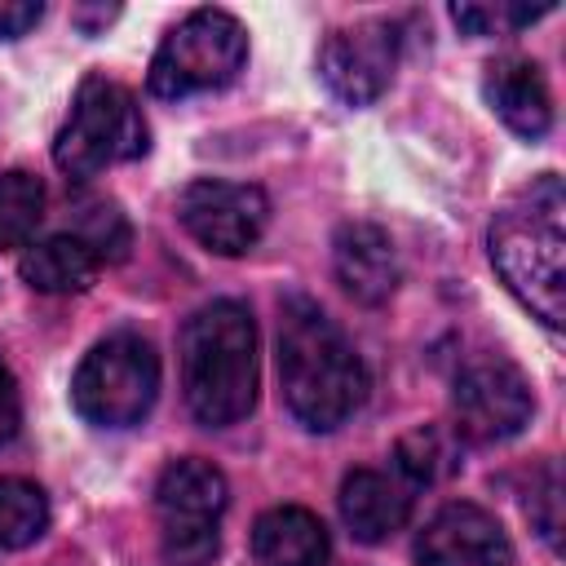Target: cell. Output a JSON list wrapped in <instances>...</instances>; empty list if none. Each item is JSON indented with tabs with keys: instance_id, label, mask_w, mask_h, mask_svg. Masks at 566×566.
Listing matches in <instances>:
<instances>
[{
	"instance_id": "6da1fadb",
	"label": "cell",
	"mask_w": 566,
	"mask_h": 566,
	"mask_svg": "<svg viewBox=\"0 0 566 566\" xmlns=\"http://www.w3.org/2000/svg\"><path fill=\"white\" fill-rule=\"evenodd\" d=\"M279 385L287 411L305 429L345 424L367 398V367L345 332L305 296L283 301L279 318Z\"/></svg>"
},
{
	"instance_id": "7a4b0ae2",
	"label": "cell",
	"mask_w": 566,
	"mask_h": 566,
	"mask_svg": "<svg viewBox=\"0 0 566 566\" xmlns=\"http://www.w3.org/2000/svg\"><path fill=\"white\" fill-rule=\"evenodd\" d=\"M491 265L504 287L544 323L566 318V195L557 172L535 177L491 221Z\"/></svg>"
},
{
	"instance_id": "3957f363",
	"label": "cell",
	"mask_w": 566,
	"mask_h": 566,
	"mask_svg": "<svg viewBox=\"0 0 566 566\" xmlns=\"http://www.w3.org/2000/svg\"><path fill=\"white\" fill-rule=\"evenodd\" d=\"M181 394L199 424L226 429L256 402V323L239 301H212L181 327Z\"/></svg>"
},
{
	"instance_id": "277c9868",
	"label": "cell",
	"mask_w": 566,
	"mask_h": 566,
	"mask_svg": "<svg viewBox=\"0 0 566 566\" xmlns=\"http://www.w3.org/2000/svg\"><path fill=\"white\" fill-rule=\"evenodd\" d=\"M146 146H150V128L142 119L137 97L115 80L88 75L71 102V115H66L57 142H53V164L66 177L84 181L111 164L146 155Z\"/></svg>"
},
{
	"instance_id": "5b68a950",
	"label": "cell",
	"mask_w": 566,
	"mask_h": 566,
	"mask_svg": "<svg viewBox=\"0 0 566 566\" xmlns=\"http://www.w3.org/2000/svg\"><path fill=\"white\" fill-rule=\"evenodd\" d=\"M248 62V31L226 9H195L181 18L150 62V93L155 97H190L226 88Z\"/></svg>"
},
{
	"instance_id": "8992f818",
	"label": "cell",
	"mask_w": 566,
	"mask_h": 566,
	"mask_svg": "<svg viewBox=\"0 0 566 566\" xmlns=\"http://www.w3.org/2000/svg\"><path fill=\"white\" fill-rule=\"evenodd\" d=\"M155 394H159V358L133 332L97 340L71 380L75 411L97 429L142 424L146 411L155 407Z\"/></svg>"
},
{
	"instance_id": "52a82bcc",
	"label": "cell",
	"mask_w": 566,
	"mask_h": 566,
	"mask_svg": "<svg viewBox=\"0 0 566 566\" xmlns=\"http://www.w3.org/2000/svg\"><path fill=\"white\" fill-rule=\"evenodd\" d=\"M230 504L226 473L199 455L172 460L159 473L155 486V509H159V531H164V557L168 566H208L221 548V513Z\"/></svg>"
},
{
	"instance_id": "ba28073f",
	"label": "cell",
	"mask_w": 566,
	"mask_h": 566,
	"mask_svg": "<svg viewBox=\"0 0 566 566\" xmlns=\"http://www.w3.org/2000/svg\"><path fill=\"white\" fill-rule=\"evenodd\" d=\"M535 398L526 376L504 363V358H478L455 376L451 389V433L473 442V447H491V442H509L531 424Z\"/></svg>"
},
{
	"instance_id": "9c48e42d",
	"label": "cell",
	"mask_w": 566,
	"mask_h": 566,
	"mask_svg": "<svg viewBox=\"0 0 566 566\" xmlns=\"http://www.w3.org/2000/svg\"><path fill=\"white\" fill-rule=\"evenodd\" d=\"M177 217L199 248H208L217 256H243L270 221V199L261 186L203 177L181 190Z\"/></svg>"
},
{
	"instance_id": "30bf717a",
	"label": "cell",
	"mask_w": 566,
	"mask_h": 566,
	"mask_svg": "<svg viewBox=\"0 0 566 566\" xmlns=\"http://www.w3.org/2000/svg\"><path fill=\"white\" fill-rule=\"evenodd\" d=\"M398 66V31L389 22H358L340 27L318 49V75L345 106L376 102Z\"/></svg>"
},
{
	"instance_id": "8fae6325",
	"label": "cell",
	"mask_w": 566,
	"mask_h": 566,
	"mask_svg": "<svg viewBox=\"0 0 566 566\" xmlns=\"http://www.w3.org/2000/svg\"><path fill=\"white\" fill-rule=\"evenodd\" d=\"M416 562L420 566H509L513 548L504 526L482 504L455 500V504H442L420 531Z\"/></svg>"
},
{
	"instance_id": "7c38bea8",
	"label": "cell",
	"mask_w": 566,
	"mask_h": 566,
	"mask_svg": "<svg viewBox=\"0 0 566 566\" xmlns=\"http://www.w3.org/2000/svg\"><path fill=\"white\" fill-rule=\"evenodd\" d=\"M332 265H336V279L340 287L363 301V305H380L389 301V292L398 287V256H394V243L380 226L371 221H349L336 230V243H332Z\"/></svg>"
},
{
	"instance_id": "4fadbf2b",
	"label": "cell",
	"mask_w": 566,
	"mask_h": 566,
	"mask_svg": "<svg viewBox=\"0 0 566 566\" xmlns=\"http://www.w3.org/2000/svg\"><path fill=\"white\" fill-rule=\"evenodd\" d=\"M486 106L517 133V137H544L553 128V93L544 84V71L531 57H495L482 80Z\"/></svg>"
},
{
	"instance_id": "5bb4252c",
	"label": "cell",
	"mask_w": 566,
	"mask_h": 566,
	"mask_svg": "<svg viewBox=\"0 0 566 566\" xmlns=\"http://www.w3.org/2000/svg\"><path fill=\"white\" fill-rule=\"evenodd\" d=\"M407 513H411L407 486L380 469H354L340 482V517H345L349 535L363 544H380L394 531H402Z\"/></svg>"
},
{
	"instance_id": "9a60e30c",
	"label": "cell",
	"mask_w": 566,
	"mask_h": 566,
	"mask_svg": "<svg viewBox=\"0 0 566 566\" xmlns=\"http://www.w3.org/2000/svg\"><path fill=\"white\" fill-rule=\"evenodd\" d=\"M327 553V526L301 504H279L252 526V557L261 566H323Z\"/></svg>"
},
{
	"instance_id": "2e32d148",
	"label": "cell",
	"mask_w": 566,
	"mask_h": 566,
	"mask_svg": "<svg viewBox=\"0 0 566 566\" xmlns=\"http://www.w3.org/2000/svg\"><path fill=\"white\" fill-rule=\"evenodd\" d=\"M97 265H102L97 252L80 234H49L22 252L18 270L35 292L66 296V292H84L97 279Z\"/></svg>"
},
{
	"instance_id": "e0dca14e",
	"label": "cell",
	"mask_w": 566,
	"mask_h": 566,
	"mask_svg": "<svg viewBox=\"0 0 566 566\" xmlns=\"http://www.w3.org/2000/svg\"><path fill=\"white\" fill-rule=\"evenodd\" d=\"M49 526V500L35 482L0 478V553L27 548Z\"/></svg>"
},
{
	"instance_id": "ac0fdd59",
	"label": "cell",
	"mask_w": 566,
	"mask_h": 566,
	"mask_svg": "<svg viewBox=\"0 0 566 566\" xmlns=\"http://www.w3.org/2000/svg\"><path fill=\"white\" fill-rule=\"evenodd\" d=\"M44 221V186L40 177L13 168L0 172V248H22Z\"/></svg>"
},
{
	"instance_id": "d6986e66",
	"label": "cell",
	"mask_w": 566,
	"mask_h": 566,
	"mask_svg": "<svg viewBox=\"0 0 566 566\" xmlns=\"http://www.w3.org/2000/svg\"><path fill=\"white\" fill-rule=\"evenodd\" d=\"M460 438L455 433H442L433 424L424 429H411L402 442H398V469L411 478V482H442L460 469Z\"/></svg>"
},
{
	"instance_id": "ffe728a7",
	"label": "cell",
	"mask_w": 566,
	"mask_h": 566,
	"mask_svg": "<svg viewBox=\"0 0 566 566\" xmlns=\"http://www.w3.org/2000/svg\"><path fill=\"white\" fill-rule=\"evenodd\" d=\"M553 4H451V18L455 27H464L469 35H495V31H517V27H531L535 18H544Z\"/></svg>"
},
{
	"instance_id": "44dd1931",
	"label": "cell",
	"mask_w": 566,
	"mask_h": 566,
	"mask_svg": "<svg viewBox=\"0 0 566 566\" xmlns=\"http://www.w3.org/2000/svg\"><path fill=\"white\" fill-rule=\"evenodd\" d=\"M93 252H97V261H119L124 256V248H128V226H124V217L115 212V203H84L80 208V230H75Z\"/></svg>"
},
{
	"instance_id": "7402d4cb",
	"label": "cell",
	"mask_w": 566,
	"mask_h": 566,
	"mask_svg": "<svg viewBox=\"0 0 566 566\" xmlns=\"http://www.w3.org/2000/svg\"><path fill=\"white\" fill-rule=\"evenodd\" d=\"M40 18H44V4L40 0H0V40L27 35Z\"/></svg>"
},
{
	"instance_id": "603a6c76",
	"label": "cell",
	"mask_w": 566,
	"mask_h": 566,
	"mask_svg": "<svg viewBox=\"0 0 566 566\" xmlns=\"http://www.w3.org/2000/svg\"><path fill=\"white\" fill-rule=\"evenodd\" d=\"M18 424H22V398H18V380H13V371L0 363V447L18 433Z\"/></svg>"
},
{
	"instance_id": "cb8c5ba5",
	"label": "cell",
	"mask_w": 566,
	"mask_h": 566,
	"mask_svg": "<svg viewBox=\"0 0 566 566\" xmlns=\"http://www.w3.org/2000/svg\"><path fill=\"white\" fill-rule=\"evenodd\" d=\"M115 13H119L115 4H106V9H93V13H88V9H75V22H80L84 31H93V22H111Z\"/></svg>"
}]
</instances>
